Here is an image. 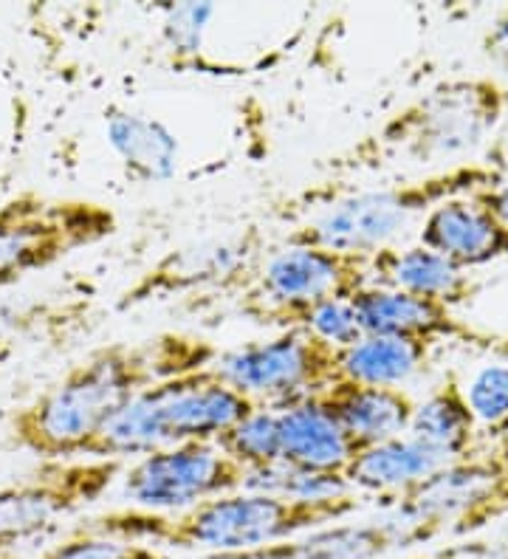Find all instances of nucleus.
<instances>
[{
    "label": "nucleus",
    "mask_w": 508,
    "mask_h": 559,
    "mask_svg": "<svg viewBox=\"0 0 508 559\" xmlns=\"http://www.w3.org/2000/svg\"><path fill=\"white\" fill-rule=\"evenodd\" d=\"M0 361H3V356H0Z\"/></svg>",
    "instance_id": "obj_31"
},
{
    "label": "nucleus",
    "mask_w": 508,
    "mask_h": 559,
    "mask_svg": "<svg viewBox=\"0 0 508 559\" xmlns=\"http://www.w3.org/2000/svg\"><path fill=\"white\" fill-rule=\"evenodd\" d=\"M506 532H508V528H506ZM506 543H508V539H506Z\"/></svg>",
    "instance_id": "obj_32"
},
{
    "label": "nucleus",
    "mask_w": 508,
    "mask_h": 559,
    "mask_svg": "<svg viewBox=\"0 0 508 559\" xmlns=\"http://www.w3.org/2000/svg\"><path fill=\"white\" fill-rule=\"evenodd\" d=\"M263 246V233L258 226H249L226 238H210L173 249L119 294L116 308L133 311L147 302H164L184 294L206 292V288H221L235 300V294L263 263L260 260Z\"/></svg>",
    "instance_id": "obj_11"
},
{
    "label": "nucleus",
    "mask_w": 508,
    "mask_h": 559,
    "mask_svg": "<svg viewBox=\"0 0 508 559\" xmlns=\"http://www.w3.org/2000/svg\"><path fill=\"white\" fill-rule=\"evenodd\" d=\"M108 142L122 158V167L130 178L153 185L167 181L178 167V139L164 122L144 114H114L105 122Z\"/></svg>",
    "instance_id": "obj_21"
},
{
    "label": "nucleus",
    "mask_w": 508,
    "mask_h": 559,
    "mask_svg": "<svg viewBox=\"0 0 508 559\" xmlns=\"http://www.w3.org/2000/svg\"><path fill=\"white\" fill-rule=\"evenodd\" d=\"M406 559H508V543H492V539H458L449 546H440L435 551L418 554Z\"/></svg>",
    "instance_id": "obj_27"
},
{
    "label": "nucleus",
    "mask_w": 508,
    "mask_h": 559,
    "mask_svg": "<svg viewBox=\"0 0 508 559\" xmlns=\"http://www.w3.org/2000/svg\"><path fill=\"white\" fill-rule=\"evenodd\" d=\"M365 286L370 254L283 243L235 294V311L255 325L288 331L308 325L319 308L353 300Z\"/></svg>",
    "instance_id": "obj_6"
},
{
    "label": "nucleus",
    "mask_w": 508,
    "mask_h": 559,
    "mask_svg": "<svg viewBox=\"0 0 508 559\" xmlns=\"http://www.w3.org/2000/svg\"><path fill=\"white\" fill-rule=\"evenodd\" d=\"M215 447L249 475H260L283 464V443H280L277 409L260 407L224 436H217Z\"/></svg>",
    "instance_id": "obj_23"
},
{
    "label": "nucleus",
    "mask_w": 508,
    "mask_h": 559,
    "mask_svg": "<svg viewBox=\"0 0 508 559\" xmlns=\"http://www.w3.org/2000/svg\"><path fill=\"white\" fill-rule=\"evenodd\" d=\"M435 345L406 336L365 334L353 348L342 350V379L379 388H401L427 368Z\"/></svg>",
    "instance_id": "obj_22"
},
{
    "label": "nucleus",
    "mask_w": 508,
    "mask_h": 559,
    "mask_svg": "<svg viewBox=\"0 0 508 559\" xmlns=\"http://www.w3.org/2000/svg\"><path fill=\"white\" fill-rule=\"evenodd\" d=\"M370 283L373 286L404 288L421 294L429 300H438L449 308L466 306L481 294V283L427 246H387L370 254Z\"/></svg>",
    "instance_id": "obj_17"
},
{
    "label": "nucleus",
    "mask_w": 508,
    "mask_h": 559,
    "mask_svg": "<svg viewBox=\"0 0 508 559\" xmlns=\"http://www.w3.org/2000/svg\"><path fill=\"white\" fill-rule=\"evenodd\" d=\"M474 418L488 430H508V361L483 365L466 384Z\"/></svg>",
    "instance_id": "obj_25"
},
{
    "label": "nucleus",
    "mask_w": 508,
    "mask_h": 559,
    "mask_svg": "<svg viewBox=\"0 0 508 559\" xmlns=\"http://www.w3.org/2000/svg\"><path fill=\"white\" fill-rule=\"evenodd\" d=\"M415 546H429L418 525L404 520L385 523H333L317 532L283 539L274 546L255 548L246 554L203 559H381L393 551H410Z\"/></svg>",
    "instance_id": "obj_14"
},
{
    "label": "nucleus",
    "mask_w": 508,
    "mask_h": 559,
    "mask_svg": "<svg viewBox=\"0 0 508 559\" xmlns=\"http://www.w3.org/2000/svg\"><path fill=\"white\" fill-rule=\"evenodd\" d=\"M125 461H40L0 484V559H37L68 518L94 506L125 475Z\"/></svg>",
    "instance_id": "obj_8"
},
{
    "label": "nucleus",
    "mask_w": 508,
    "mask_h": 559,
    "mask_svg": "<svg viewBox=\"0 0 508 559\" xmlns=\"http://www.w3.org/2000/svg\"><path fill=\"white\" fill-rule=\"evenodd\" d=\"M393 518L418 525L424 537H474L508 520V447L469 452L393 498Z\"/></svg>",
    "instance_id": "obj_9"
},
{
    "label": "nucleus",
    "mask_w": 508,
    "mask_h": 559,
    "mask_svg": "<svg viewBox=\"0 0 508 559\" xmlns=\"http://www.w3.org/2000/svg\"><path fill=\"white\" fill-rule=\"evenodd\" d=\"M271 409H277L280 416L283 464L292 469L314 472V475H345L353 457L365 450L319 396Z\"/></svg>",
    "instance_id": "obj_15"
},
{
    "label": "nucleus",
    "mask_w": 508,
    "mask_h": 559,
    "mask_svg": "<svg viewBox=\"0 0 508 559\" xmlns=\"http://www.w3.org/2000/svg\"><path fill=\"white\" fill-rule=\"evenodd\" d=\"M474 199L481 201L483 206H486L495 218H500L503 224L508 226V178H503V181H497V185L486 187V190H477L472 192Z\"/></svg>",
    "instance_id": "obj_29"
},
{
    "label": "nucleus",
    "mask_w": 508,
    "mask_h": 559,
    "mask_svg": "<svg viewBox=\"0 0 508 559\" xmlns=\"http://www.w3.org/2000/svg\"><path fill=\"white\" fill-rule=\"evenodd\" d=\"M483 164L492 167V170L500 173L503 178H508V119L503 122V128L497 130V136L488 144L486 156H483Z\"/></svg>",
    "instance_id": "obj_30"
},
{
    "label": "nucleus",
    "mask_w": 508,
    "mask_h": 559,
    "mask_svg": "<svg viewBox=\"0 0 508 559\" xmlns=\"http://www.w3.org/2000/svg\"><path fill=\"white\" fill-rule=\"evenodd\" d=\"M319 399L362 447L406 436L415 416V404H418L401 388H379V384H362L353 379H339L331 388L322 390Z\"/></svg>",
    "instance_id": "obj_18"
},
{
    "label": "nucleus",
    "mask_w": 508,
    "mask_h": 559,
    "mask_svg": "<svg viewBox=\"0 0 508 559\" xmlns=\"http://www.w3.org/2000/svg\"><path fill=\"white\" fill-rule=\"evenodd\" d=\"M353 308L359 314L365 334L376 336H406V340H424L440 345V342H458V345H483L495 348V336L483 334L466 320L454 314V308L438 300L421 297V294L404 292V288L365 286L353 297Z\"/></svg>",
    "instance_id": "obj_13"
},
{
    "label": "nucleus",
    "mask_w": 508,
    "mask_h": 559,
    "mask_svg": "<svg viewBox=\"0 0 508 559\" xmlns=\"http://www.w3.org/2000/svg\"><path fill=\"white\" fill-rule=\"evenodd\" d=\"M483 55L503 71H508V7L488 26L486 37H483Z\"/></svg>",
    "instance_id": "obj_28"
},
{
    "label": "nucleus",
    "mask_w": 508,
    "mask_h": 559,
    "mask_svg": "<svg viewBox=\"0 0 508 559\" xmlns=\"http://www.w3.org/2000/svg\"><path fill=\"white\" fill-rule=\"evenodd\" d=\"M246 486V472L212 441L176 443L135 457L122 475V495L147 512L176 514Z\"/></svg>",
    "instance_id": "obj_12"
},
{
    "label": "nucleus",
    "mask_w": 508,
    "mask_h": 559,
    "mask_svg": "<svg viewBox=\"0 0 508 559\" xmlns=\"http://www.w3.org/2000/svg\"><path fill=\"white\" fill-rule=\"evenodd\" d=\"M119 233L108 204L74 195L17 190L0 201V288L17 286Z\"/></svg>",
    "instance_id": "obj_7"
},
{
    "label": "nucleus",
    "mask_w": 508,
    "mask_h": 559,
    "mask_svg": "<svg viewBox=\"0 0 508 559\" xmlns=\"http://www.w3.org/2000/svg\"><path fill=\"white\" fill-rule=\"evenodd\" d=\"M37 559H173L169 551L139 539H122L102 534L85 525H74L71 532L57 537Z\"/></svg>",
    "instance_id": "obj_24"
},
{
    "label": "nucleus",
    "mask_w": 508,
    "mask_h": 559,
    "mask_svg": "<svg viewBox=\"0 0 508 559\" xmlns=\"http://www.w3.org/2000/svg\"><path fill=\"white\" fill-rule=\"evenodd\" d=\"M477 432H481V424L469 404L466 384L454 373L435 384L424 402L415 404L410 436L438 452L444 461H458L474 452Z\"/></svg>",
    "instance_id": "obj_20"
},
{
    "label": "nucleus",
    "mask_w": 508,
    "mask_h": 559,
    "mask_svg": "<svg viewBox=\"0 0 508 559\" xmlns=\"http://www.w3.org/2000/svg\"><path fill=\"white\" fill-rule=\"evenodd\" d=\"M508 119V88L495 76H454L395 110L393 117L359 147H353L356 170H376L387 164L458 162L481 151L497 136Z\"/></svg>",
    "instance_id": "obj_3"
},
{
    "label": "nucleus",
    "mask_w": 508,
    "mask_h": 559,
    "mask_svg": "<svg viewBox=\"0 0 508 559\" xmlns=\"http://www.w3.org/2000/svg\"><path fill=\"white\" fill-rule=\"evenodd\" d=\"M497 181H503L500 173L483 162H461L401 185L347 192L326 201L314 218L303 221L294 233L285 235L283 243L376 254L379 249L393 246V240L401 238L413 224H424V218L438 204L486 190Z\"/></svg>",
    "instance_id": "obj_5"
},
{
    "label": "nucleus",
    "mask_w": 508,
    "mask_h": 559,
    "mask_svg": "<svg viewBox=\"0 0 508 559\" xmlns=\"http://www.w3.org/2000/svg\"><path fill=\"white\" fill-rule=\"evenodd\" d=\"M359 509L362 500L353 491L333 498H283L240 489L176 514L130 506L85 518L82 525L114 537L139 539L164 551H206L203 557H226L345 523Z\"/></svg>",
    "instance_id": "obj_2"
},
{
    "label": "nucleus",
    "mask_w": 508,
    "mask_h": 559,
    "mask_svg": "<svg viewBox=\"0 0 508 559\" xmlns=\"http://www.w3.org/2000/svg\"><path fill=\"white\" fill-rule=\"evenodd\" d=\"M258 409L260 404L226 382L217 368L173 376L130 402L99 432L85 457L135 461L176 443H215L217 436Z\"/></svg>",
    "instance_id": "obj_4"
},
{
    "label": "nucleus",
    "mask_w": 508,
    "mask_h": 559,
    "mask_svg": "<svg viewBox=\"0 0 508 559\" xmlns=\"http://www.w3.org/2000/svg\"><path fill=\"white\" fill-rule=\"evenodd\" d=\"M226 382L265 407L319 396L342 379V350L317 336L311 328H288L271 340L249 342L221 354L215 365Z\"/></svg>",
    "instance_id": "obj_10"
},
{
    "label": "nucleus",
    "mask_w": 508,
    "mask_h": 559,
    "mask_svg": "<svg viewBox=\"0 0 508 559\" xmlns=\"http://www.w3.org/2000/svg\"><path fill=\"white\" fill-rule=\"evenodd\" d=\"M221 350L184 331L108 342L14 409L9 447L37 461H76L130 402L173 376L215 368Z\"/></svg>",
    "instance_id": "obj_1"
},
{
    "label": "nucleus",
    "mask_w": 508,
    "mask_h": 559,
    "mask_svg": "<svg viewBox=\"0 0 508 559\" xmlns=\"http://www.w3.org/2000/svg\"><path fill=\"white\" fill-rule=\"evenodd\" d=\"M305 328H311L314 334L331 342L333 348L339 350L353 348L365 336V328H362L359 314H356V308H353L351 300L331 302V306L319 308Z\"/></svg>",
    "instance_id": "obj_26"
},
{
    "label": "nucleus",
    "mask_w": 508,
    "mask_h": 559,
    "mask_svg": "<svg viewBox=\"0 0 508 559\" xmlns=\"http://www.w3.org/2000/svg\"><path fill=\"white\" fill-rule=\"evenodd\" d=\"M444 464H449V461H444L438 452H433L406 432V436L370 443V447L359 450V455L353 457L351 466L345 469V480L351 489L393 500L424 478H429Z\"/></svg>",
    "instance_id": "obj_19"
},
{
    "label": "nucleus",
    "mask_w": 508,
    "mask_h": 559,
    "mask_svg": "<svg viewBox=\"0 0 508 559\" xmlns=\"http://www.w3.org/2000/svg\"><path fill=\"white\" fill-rule=\"evenodd\" d=\"M418 243L472 272L508 258V226L474 195H458L435 206L424 218L418 226Z\"/></svg>",
    "instance_id": "obj_16"
}]
</instances>
